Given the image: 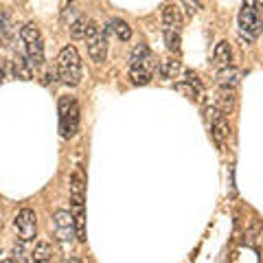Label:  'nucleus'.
I'll return each instance as SVG.
<instances>
[{"mask_svg":"<svg viewBox=\"0 0 263 263\" xmlns=\"http://www.w3.org/2000/svg\"><path fill=\"white\" fill-rule=\"evenodd\" d=\"M154 70H158L154 55L147 44H138L129 57V79L134 86H147L152 81Z\"/></svg>","mask_w":263,"mask_h":263,"instance_id":"f257e3e1","label":"nucleus"},{"mask_svg":"<svg viewBox=\"0 0 263 263\" xmlns=\"http://www.w3.org/2000/svg\"><path fill=\"white\" fill-rule=\"evenodd\" d=\"M57 72H60V79L66 86L75 88L81 81V60L75 46H64L60 57H57Z\"/></svg>","mask_w":263,"mask_h":263,"instance_id":"f03ea898","label":"nucleus"},{"mask_svg":"<svg viewBox=\"0 0 263 263\" xmlns=\"http://www.w3.org/2000/svg\"><path fill=\"white\" fill-rule=\"evenodd\" d=\"M79 129V105L75 99H60V132L64 138H72Z\"/></svg>","mask_w":263,"mask_h":263,"instance_id":"7ed1b4c3","label":"nucleus"},{"mask_svg":"<svg viewBox=\"0 0 263 263\" xmlns=\"http://www.w3.org/2000/svg\"><path fill=\"white\" fill-rule=\"evenodd\" d=\"M86 46H88V55L92 57V62L101 64L108 57V31L101 29L97 22H90L88 33H86Z\"/></svg>","mask_w":263,"mask_h":263,"instance_id":"20e7f679","label":"nucleus"},{"mask_svg":"<svg viewBox=\"0 0 263 263\" xmlns=\"http://www.w3.org/2000/svg\"><path fill=\"white\" fill-rule=\"evenodd\" d=\"M239 31H241V37H246L248 42H252L257 37V33L261 31L257 0H243V7L239 13Z\"/></svg>","mask_w":263,"mask_h":263,"instance_id":"39448f33","label":"nucleus"},{"mask_svg":"<svg viewBox=\"0 0 263 263\" xmlns=\"http://www.w3.org/2000/svg\"><path fill=\"white\" fill-rule=\"evenodd\" d=\"M53 226H55V237L60 243H70L77 237L75 217H72V213H68V211H55Z\"/></svg>","mask_w":263,"mask_h":263,"instance_id":"423d86ee","label":"nucleus"},{"mask_svg":"<svg viewBox=\"0 0 263 263\" xmlns=\"http://www.w3.org/2000/svg\"><path fill=\"white\" fill-rule=\"evenodd\" d=\"M13 226L20 235V241H33L37 237V217L35 211L31 209H22L13 219Z\"/></svg>","mask_w":263,"mask_h":263,"instance_id":"0eeeda50","label":"nucleus"},{"mask_svg":"<svg viewBox=\"0 0 263 263\" xmlns=\"http://www.w3.org/2000/svg\"><path fill=\"white\" fill-rule=\"evenodd\" d=\"M162 27L176 31H180V27H182V15H180V9L176 5H167L162 9Z\"/></svg>","mask_w":263,"mask_h":263,"instance_id":"6e6552de","label":"nucleus"},{"mask_svg":"<svg viewBox=\"0 0 263 263\" xmlns=\"http://www.w3.org/2000/svg\"><path fill=\"white\" fill-rule=\"evenodd\" d=\"M27 60L31 64V68H40V66L44 64V44H42V40L27 44Z\"/></svg>","mask_w":263,"mask_h":263,"instance_id":"1a4fd4ad","label":"nucleus"},{"mask_svg":"<svg viewBox=\"0 0 263 263\" xmlns=\"http://www.w3.org/2000/svg\"><path fill=\"white\" fill-rule=\"evenodd\" d=\"M13 75L15 79H22V81H31L33 77V68H31V64L27 57H22V55H15L13 57Z\"/></svg>","mask_w":263,"mask_h":263,"instance_id":"9d476101","label":"nucleus"},{"mask_svg":"<svg viewBox=\"0 0 263 263\" xmlns=\"http://www.w3.org/2000/svg\"><path fill=\"white\" fill-rule=\"evenodd\" d=\"M235 99H237V95H235V86L221 84V88H219V97H217L219 110L224 112V114H228L230 110H233V105H235Z\"/></svg>","mask_w":263,"mask_h":263,"instance_id":"9b49d317","label":"nucleus"},{"mask_svg":"<svg viewBox=\"0 0 263 263\" xmlns=\"http://www.w3.org/2000/svg\"><path fill=\"white\" fill-rule=\"evenodd\" d=\"M211 125H213V136H215V141L219 145H224L228 141V136H230V125H228L226 117H224V114H219V117L213 121Z\"/></svg>","mask_w":263,"mask_h":263,"instance_id":"f8f14e48","label":"nucleus"},{"mask_svg":"<svg viewBox=\"0 0 263 263\" xmlns=\"http://www.w3.org/2000/svg\"><path fill=\"white\" fill-rule=\"evenodd\" d=\"M70 197L72 200H84V171L77 169L70 176Z\"/></svg>","mask_w":263,"mask_h":263,"instance_id":"ddd939ff","label":"nucleus"},{"mask_svg":"<svg viewBox=\"0 0 263 263\" xmlns=\"http://www.w3.org/2000/svg\"><path fill=\"white\" fill-rule=\"evenodd\" d=\"M213 62H215L219 68H226L230 66V44L228 42H219L215 46V53H213Z\"/></svg>","mask_w":263,"mask_h":263,"instance_id":"4468645a","label":"nucleus"},{"mask_svg":"<svg viewBox=\"0 0 263 263\" xmlns=\"http://www.w3.org/2000/svg\"><path fill=\"white\" fill-rule=\"evenodd\" d=\"M180 72V62L178 60H162L158 66V75L162 79H176V75Z\"/></svg>","mask_w":263,"mask_h":263,"instance_id":"2eb2a0df","label":"nucleus"},{"mask_svg":"<svg viewBox=\"0 0 263 263\" xmlns=\"http://www.w3.org/2000/svg\"><path fill=\"white\" fill-rule=\"evenodd\" d=\"M88 27H90V20L86 18V15H79V18H77V20L68 27L70 37H75V40H84V37H86V33H88Z\"/></svg>","mask_w":263,"mask_h":263,"instance_id":"dca6fc26","label":"nucleus"},{"mask_svg":"<svg viewBox=\"0 0 263 263\" xmlns=\"http://www.w3.org/2000/svg\"><path fill=\"white\" fill-rule=\"evenodd\" d=\"M33 254V261H40V263H46V261H51L53 259V248H51V243L48 241H40L35 246V250L31 252Z\"/></svg>","mask_w":263,"mask_h":263,"instance_id":"f3484780","label":"nucleus"},{"mask_svg":"<svg viewBox=\"0 0 263 263\" xmlns=\"http://www.w3.org/2000/svg\"><path fill=\"white\" fill-rule=\"evenodd\" d=\"M112 31H114V35H117L121 42H127V40L132 37V29H129V24L125 22V20H121V18H117V20H112Z\"/></svg>","mask_w":263,"mask_h":263,"instance_id":"a211bd4d","label":"nucleus"},{"mask_svg":"<svg viewBox=\"0 0 263 263\" xmlns=\"http://www.w3.org/2000/svg\"><path fill=\"white\" fill-rule=\"evenodd\" d=\"M20 37H22L24 44H31V42L42 40V37H40V29L35 27V24H24V27L20 29Z\"/></svg>","mask_w":263,"mask_h":263,"instance_id":"6ab92c4d","label":"nucleus"},{"mask_svg":"<svg viewBox=\"0 0 263 263\" xmlns=\"http://www.w3.org/2000/svg\"><path fill=\"white\" fill-rule=\"evenodd\" d=\"M164 42H167L169 51L178 53L180 51V31H176V29H164Z\"/></svg>","mask_w":263,"mask_h":263,"instance_id":"aec40b11","label":"nucleus"},{"mask_svg":"<svg viewBox=\"0 0 263 263\" xmlns=\"http://www.w3.org/2000/svg\"><path fill=\"white\" fill-rule=\"evenodd\" d=\"M237 79H239V72L233 70L230 66H226L224 70L219 72V84H226V86H235Z\"/></svg>","mask_w":263,"mask_h":263,"instance_id":"412c9836","label":"nucleus"},{"mask_svg":"<svg viewBox=\"0 0 263 263\" xmlns=\"http://www.w3.org/2000/svg\"><path fill=\"white\" fill-rule=\"evenodd\" d=\"M79 15H81V13L75 9V7H72V5H70V7L66 5V7H64V13H62V20H64V22H66V24H68V27H70V24L75 22V20L79 18Z\"/></svg>","mask_w":263,"mask_h":263,"instance_id":"4be33fe9","label":"nucleus"},{"mask_svg":"<svg viewBox=\"0 0 263 263\" xmlns=\"http://www.w3.org/2000/svg\"><path fill=\"white\" fill-rule=\"evenodd\" d=\"M182 5H184L189 15H195L197 11H200V0H182Z\"/></svg>","mask_w":263,"mask_h":263,"instance_id":"5701e85b","label":"nucleus"},{"mask_svg":"<svg viewBox=\"0 0 263 263\" xmlns=\"http://www.w3.org/2000/svg\"><path fill=\"white\" fill-rule=\"evenodd\" d=\"M5 77H7V60L0 57V81H5Z\"/></svg>","mask_w":263,"mask_h":263,"instance_id":"b1692460","label":"nucleus"},{"mask_svg":"<svg viewBox=\"0 0 263 263\" xmlns=\"http://www.w3.org/2000/svg\"><path fill=\"white\" fill-rule=\"evenodd\" d=\"M5 29H7V18H5V13H0V35L5 33Z\"/></svg>","mask_w":263,"mask_h":263,"instance_id":"393cba45","label":"nucleus"},{"mask_svg":"<svg viewBox=\"0 0 263 263\" xmlns=\"http://www.w3.org/2000/svg\"><path fill=\"white\" fill-rule=\"evenodd\" d=\"M15 257H18V261H24V257H22V246H15Z\"/></svg>","mask_w":263,"mask_h":263,"instance_id":"a878e982","label":"nucleus"},{"mask_svg":"<svg viewBox=\"0 0 263 263\" xmlns=\"http://www.w3.org/2000/svg\"><path fill=\"white\" fill-rule=\"evenodd\" d=\"M257 7H259V11H263V0H257Z\"/></svg>","mask_w":263,"mask_h":263,"instance_id":"bb28decb","label":"nucleus"},{"mask_svg":"<svg viewBox=\"0 0 263 263\" xmlns=\"http://www.w3.org/2000/svg\"><path fill=\"white\" fill-rule=\"evenodd\" d=\"M60 3H62V7H66V5H68V3H70V0H60Z\"/></svg>","mask_w":263,"mask_h":263,"instance_id":"cd10ccee","label":"nucleus"},{"mask_svg":"<svg viewBox=\"0 0 263 263\" xmlns=\"http://www.w3.org/2000/svg\"><path fill=\"white\" fill-rule=\"evenodd\" d=\"M0 228H3V221H0Z\"/></svg>","mask_w":263,"mask_h":263,"instance_id":"c85d7f7f","label":"nucleus"}]
</instances>
